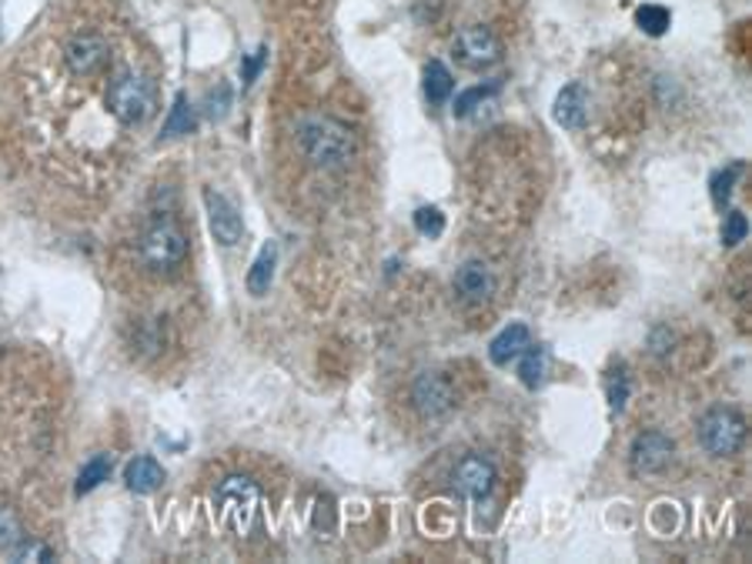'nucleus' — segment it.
<instances>
[{
    "label": "nucleus",
    "instance_id": "nucleus-21",
    "mask_svg": "<svg viewBox=\"0 0 752 564\" xmlns=\"http://www.w3.org/2000/svg\"><path fill=\"white\" fill-rule=\"evenodd\" d=\"M188 130H195V111H191L185 93H178V98H174L171 114H167V124H164V137H178V134H188Z\"/></svg>",
    "mask_w": 752,
    "mask_h": 564
},
{
    "label": "nucleus",
    "instance_id": "nucleus-9",
    "mask_svg": "<svg viewBox=\"0 0 752 564\" xmlns=\"http://www.w3.org/2000/svg\"><path fill=\"white\" fill-rule=\"evenodd\" d=\"M204 208H208V224H211L214 241L225 245V248L238 245L241 234H245L238 208L225 195H217V191H204Z\"/></svg>",
    "mask_w": 752,
    "mask_h": 564
},
{
    "label": "nucleus",
    "instance_id": "nucleus-25",
    "mask_svg": "<svg viewBox=\"0 0 752 564\" xmlns=\"http://www.w3.org/2000/svg\"><path fill=\"white\" fill-rule=\"evenodd\" d=\"M626 394H629V381H626V374H623V371H615V378L609 381V401H612V408H615V411H623Z\"/></svg>",
    "mask_w": 752,
    "mask_h": 564
},
{
    "label": "nucleus",
    "instance_id": "nucleus-28",
    "mask_svg": "<svg viewBox=\"0 0 752 564\" xmlns=\"http://www.w3.org/2000/svg\"><path fill=\"white\" fill-rule=\"evenodd\" d=\"M739 171H742V167H739V164H732V167H729L726 174H719V177H716V187H713V195H716V204L729 201V184H732V177H736Z\"/></svg>",
    "mask_w": 752,
    "mask_h": 564
},
{
    "label": "nucleus",
    "instance_id": "nucleus-15",
    "mask_svg": "<svg viewBox=\"0 0 752 564\" xmlns=\"http://www.w3.org/2000/svg\"><path fill=\"white\" fill-rule=\"evenodd\" d=\"M528 344H532V338H528V327H525V324H509L505 331L489 344V358H492V364L505 367V364L518 361V354H522Z\"/></svg>",
    "mask_w": 752,
    "mask_h": 564
},
{
    "label": "nucleus",
    "instance_id": "nucleus-13",
    "mask_svg": "<svg viewBox=\"0 0 752 564\" xmlns=\"http://www.w3.org/2000/svg\"><path fill=\"white\" fill-rule=\"evenodd\" d=\"M124 485L135 494H154L164 485V467L151 454H141L124 467Z\"/></svg>",
    "mask_w": 752,
    "mask_h": 564
},
{
    "label": "nucleus",
    "instance_id": "nucleus-19",
    "mask_svg": "<svg viewBox=\"0 0 752 564\" xmlns=\"http://www.w3.org/2000/svg\"><path fill=\"white\" fill-rule=\"evenodd\" d=\"M522 364H518V378H522V385L525 388H539L542 381H546V361H549V354H546V348H532L528 344L522 354Z\"/></svg>",
    "mask_w": 752,
    "mask_h": 564
},
{
    "label": "nucleus",
    "instance_id": "nucleus-8",
    "mask_svg": "<svg viewBox=\"0 0 752 564\" xmlns=\"http://www.w3.org/2000/svg\"><path fill=\"white\" fill-rule=\"evenodd\" d=\"M452 481L455 488L465 494V498H489L492 488H496V467L489 458H481V454H468L455 464V472H452Z\"/></svg>",
    "mask_w": 752,
    "mask_h": 564
},
{
    "label": "nucleus",
    "instance_id": "nucleus-20",
    "mask_svg": "<svg viewBox=\"0 0 752 564\" xmlns=\"http://www.w3.org/2000/svg\"><path fill=\"white\" fill-rule=\"evenodd\" d=\"M636 24L649 34V37H662L669 27H673V14L666 8H659V4H642L636 11Z\"/></svg>",
    "mask_w": 752,
    "mask_h": 564
},
{
    "label": "nucleus",
    "instance_id": "nucleus-11",
    "mask_svg": "<svg viewBox=\"0 0 752 564\" xmlns=\"http://www.w3.org/2000/svg\"><path fill=\"white\" fill-rule=\"evenodd\" d=\"M108 61V43L98 34H80L67 43V67L80 77L98 74Z\"/></svg>",
    "mask_w": 752,
    "mask_h": 564
},
{
    "label": "nucleus",
    "instance_id": "nucleus-10",
    "mask_svg": "<svg viewBox=\"0 0 752 564\" xmlns=\"http://www.w3.org/2000/svg\"><path fill=\"white\" fill-rule=\"evenodd\" d=\"M673 454H676L673 438H666L662 431H646V435H639L632 441L629 461H632V472L636 475H655V472H662V467L673 461Z\"/></svg>",
    "mask_w": 752,
    "mask_h": 564
},
{
    "label": "nucleus",
    "instance_id": "nucleus-6",
    "mask_svg": "<svg viewBox=\"0 0 752 564\" xmlns=\"http://www.w3.org/2000/svg\"><path fill=\"white\" fill-rule=\"evenodd\" d=\"M452 51H455V61L462 67H468V71H485V67H492L502 58L499 37L489 27H481V24L462 27L455 43H452Z\"/></svg>",
    "mask_w": 752,
    "mask_h": 564
},
{
    "label": "nucleus",
    "instance_id": "nucleus-1",
    "mask_svg": "<svg viewBox=\"0 0 752 564\" xmlns=\"http://www.w3.org/2000/svg\"><path fill=\"white\" fill-rule=\"evenodd\" d=\"M298 145L315 167H344L355 158V137H351V130L341 121L322 114H312L298 124Z\"/></svg>",
    "mask_w": 752,
    "mask_h": 564
},
{
    "label": "nucleus",
    "instance_id": "nucleus-12",
    "mask_svg": "<svg viewBox=\"0 0 752 564\" xmlns=\"http://www.w3.org/2000/svg\"><path fill=\"white\" fill-rule=\"evenodd\" d=\"M496 288V280H492V271L489 264H481V261H465L455 274V291L462 294V301L468 304H481V301H489Z\"/></svg>",
    "mask_w": 752,
    "mask_h": 564
},
{
    "label": "nucleus",
    "instance_id": "nucleus-18",
    "mask_svg": "<svg viewBox=\"0 0 752 564\" xmlns=\"http://www.w3.org/2000/svg\"><path fill=\"white\" fill-rule=\"evenodd\" d=\"M111 467H114V458L111 454H95L91 461H87L80 467L77 475V494H91L98 485H104L111 478Z\"/></svg>",
    "mask_w": 752,
    "mask_h": 564
},
{
    "label": "nucleus",
    "instance_id": "nucleus-16",
    "mask_svg": "<svg viewBox=\"0 0 752 564\" xmlns=\"http://www.w3.org/2000/svg\"><path fill=\"white\" fill-rule=\"evenodd\" d=\"M275 264H278V248H275V245H264L261 254L254 258L251 271H248V291H251L254 298L268 294L272 277H275Z\"/></svg>",
    "mask_w": 752,
    "mask_h": 564
},
{
    "label": "nucleus",
    "instance_id": "nucleus-27",
    "mask_svg": "<svg viewBox=\"0 0 752 564\" xmlns=\"http://www.w3.org/2000/svg\"><path fill=\"white\" fill-rule=\"evenodd\" d=\"M264 61H268V51H264V47H261V51H254L251 58H245L241 80H245V84H254V77H258V71L264 67Z\"/></svg>",
    "mask_w": 752,
    "mask_h": 564
},
{
    "label": "nucleus",
    "instance_id": "nucleus-4",
    "mask_svg": "<svg viewBox=\"0 0 752 564\" xmlns=\"http://www.w3.org/2000/svg\"><path fill=\"white\" fill-rule=\"evenodd\" d=\"M141 254L154 271H171L188 258V238L174 221H154L141 241Z\"/></svg>",
    "mask_w": 752,
    "mask_h": 564
},
{
    "label": "nucleus",
    "instance_id": "nucleus-2",
    "mask_svg": "<svg viewBox=\"0 0 752 564\" xmlns=\"http://www.w3.org/2000/svg\"><path fill=\"white\" fill-rule=\"evenodd\" d=\"M108 108L121 124H141L154 111V87L148 77L117 74L108 87Z\"/></svg>",
    "mask_w": 752,
    "mask_h": 564
},
{
    "label": "nucleus",
    "instance_id": "nucleus-17",
    "mask_svg": "<svg viewBox=\"0 0 752 564\" xmlns=\"http://www.w3.org/2000/svg\"><path fill=\"white\" fill-rule=\"evenodd\" d=\"M452 90H455L452 71L441 61H428V67H425V98L431 104H446L452 98Z\"/></svg>",
    "mask_w": 752,
    "mask_h": 564
},
{
    "label": "nucleus",
    "instance_id": "nucleus-14",
    "mask_svg": "<svg viewBox=\"0 0 752 564\" xmlns=\"http://www.w3.org/2000/svg\"><path fill=\"white\" fill-rule=\"evenodd\" d=\"M589 114V98L582 84H568L555 98V121L568 130H579Z\"/></svg>",
    "mask_w": 752,
    "mask_h": 564
},
{
    "label": "nucleus",
    "instance_id": "nucleus-3",
    "mask_svg": "<svg viewBox=\"0 0 752 564\" xmlns=\"http://www.w3.org/2000/svg\"><path fill=\"white\" fill-rule=\"evenodd\" d=\"M217 514L221 522H225L231 531L238 535H248L254 518H258V504H261V494L258 488L248 481V478H225L217 488Z\"/></svg>",
    "mask_w": 752,
    "mask_h": 564
},
{
    "label": "nucleus",
    "instance_id": "nucleus-7",
    "mask_svg": "<svg viewBox=\"0 0 752 564\" xmlns=\"http://www.w3.org/2000/svg\"><path fill=\"white\" fill-rule=\"evenodd\" d=\"M412 401L425 417H441L455 408V388L446 374L425 371V374H418V381L412 388Z\"/></svg>",
    "mask_w": 752,
    "mask_h": 564
},
{
    "label": "nucleus",
    "instance_id": "nucleus-24",
    "mask_svg": "<svg viewBox=\"0 0 752 564\" xmlns=\"http://www.w3.org/2000/svg\"><path fill=\"white\" fill-rule=\"evenodd\" d=\"M745 234H749V221H745L739 211H729V214H726V224H723V245H726V248H736L739 241H745Z\"/></svg>",
    "mask_w": 752,
    "mask_h": 564
},
{
    "label": "nucleus",
    "instance_id": "nucleus-5",
    "mask_svg": "<svg viewBox=\"0 0 752 564\" xmlns=\"http://www.w3.org/2000/svg\"><path fill=\"white\" fill-rule=\"evenodd\" d=\"M745 441V421L736 411L716 408L710 414H702L699 421V444L716 454V458H729L742 448Z\"/></svg>",
    "mask_w": 752,
    "mask_h": 564
},
{
    "label": "nucleus",
    "instance_id": "nucleus-22",
    "mask_svg": "<svg viewBox=\"0 0 752 564\" xmlns=\"http://www.w3.org/2000/svg\"><path fill=\"white\" fill-rule=\"evenodd\" d=\"M496 90H499V84H478V87H472V90H465V93H459V98H455V114L459 117H465V114H472L478 104H485V101H489V98H496Z\"/></svg>",
    "mask_w": 752,
    "mask_h": 564
},
{
    "label": "nucleus",
    "instance_id": "nucleus-26",
    "mask_svg": "<svg viewBox=\"0 0 752 564\" xmlns=\"http://www.w3.org/2000/svg\"><path fill=\"white\" fill-rule=\"evenodd\" d=\"M17 541H21V531H17V525H14V518H11V514L0 511V548H14Z\"/></svg>",
    "mask_w": 752,
    "mask_h": 564
},
{
    "label": "nucleus",
    "instance_id": "nucleus-23",
    "mask_svg": "<svg viewBox=\"0 0 752 564\" xmlns=\"http://www.w3.org/2000/svg\"><path fill=\"white\" fill-rule=\"evenodd\" d=\"M415 227H418V234H425V238H438V234L446 230V217H441L438 208H418Z\"/></svg>",
    "mask_w": 752,
    "mask_h": 564
}]
</instances>
